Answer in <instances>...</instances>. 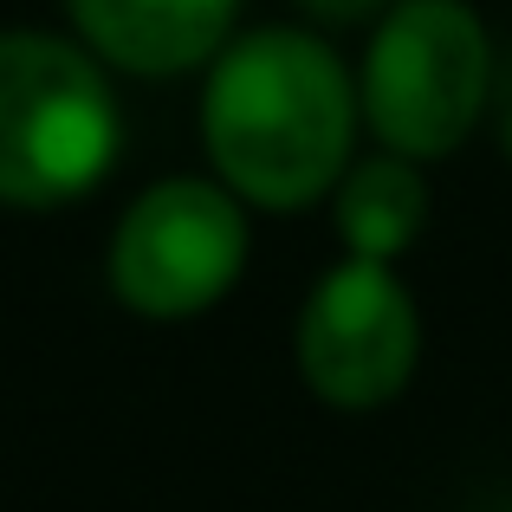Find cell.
Instances as JSON below:
<instances>
[{"label": "cell", "instance_id": "obj_7", "mask_svg": "<svg viewBox=\"0 0 512 512\" xmlns=\"http://www.w3.org/2000/svg\"><path fill=\"white\" fill-rule=\"evenodd\" d=\"M428 169L409 156H357L344 182L331 188V227L344 240V260H376L396 266L428 227Z\"/></svg>", "mask_w": 512, "mask_h": 512}, {"label": "cell", "instance_id": "obj_2", "mask_svg": "<svg viewBox=\"0 0 512 512\" xmlns=\"http://www.w3.org/2000/svg\"><path fill=\"white\" fill-rule=\"evenodd\" d=\"M117 150L111 72L72 33L0 26V208H65L111 175Z\"/></svg>", "mask_w": 512, "mask_h": 512}, {"label": "cell", "instance_id": "obj_9", "mask_svg": "<svg viewBox=\"0 0 512 512\" xmlns=\"http://www.w3.org/2000/svg\"><path fill=\"white\" fill-rule=\"evenodd\" d=\"M500 137H506V156H512V91H506V124H500Z\"/></svg>", "mask_w": 512, "mask_h": 512}, {"label": "cell", "instance_id": "obj_4", "mask_svg": "<svg viewBox=\"0 0 512 512\" xmlns=\"http://www.w3.org/2000/svg\"><path fill=\"white\" fill-rule=\"evenodd\" d=\"M247 201L227 195L214 175H163L111 227L104 279L117 305L150 325L201 318L240 286L253 253Z\"/></svg>", "mask_w": 512, "mask_h": 512}, {"label": "cell", "instance_id": "obj_6", "mask_svg": "<svg viewBox=\"0 0 512 512\" xmlns=\"http://www.w3.org/2000/svg\"><path fill=\"white\" fill-rule=\"evenodd\" d=\"M72 39L130 78H182L208 72L234 39L240 0H65Z\"/></svg>", "mask_w": 512, "mask_h": 512}, {"label": "cell", "instance_id": "obj_1", "mask_svg": "<svg viewBox=\"0 0 512 512\" xmlns=\"http://www.w3.org/2000/svg\"><path fill=\"white\" fill-rule=\"evenodd\" d=\"M357 72L312 26H253L201 78V150L247 208L299 214L357 163Z\"/></svg>", "mask_w": 512, "mask_h": 512}, {"label": "cell", "instance_id": "obj_8", "mask_svg": "<svg viewBox=\"0 0 512 512\" xmlns=\"http://www.w3.org/2000/svg\"><path fill=\"white\" fill-rule=\"evenodd\" d=\"M318 26H376L396 0H299Z\"/></svg>", "mask_w": 512, "mask_h": 512}, {"label": "cell", "instance_id": "obj_5", "mask_svg": "<svg viewBox=\"0 0 512 512\" xmlns=\"http://www.w3.org/2000/svg\"><path fill=\"white\" fill-rule=\"evenodd\" d=\"M292 363L299 383L344 415L396 402L422 363V312L396 266L338 260L318 273L292 325Z\"/></svg>", "mask_w": 512, "mask_h": 512}, {"label": "cell", "instance_id": "obj_3", "mask_svg": "<svg viewBox=\"0 0 512 512\" xmlns=\"http://www.w3.org/2000/svg\"><path fill=\"white\" fill-rule=\"evenodd\" d=\"M500 91L493 33L474 0H396L370 26L357 65V104L376 150L441 163L454 156Z\"/></svg>", "mask_w": 512, "mask_h": 512}]
</instances>
